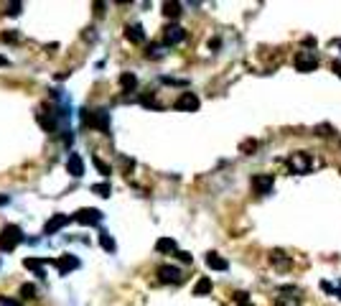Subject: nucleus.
<instances>
[{
    "label": "nucleus",
    "instance_id": "f8f14e48",
    "mask_svg": "<svg viewBox=\"0 0 341 306\" xmlns=\"http://www.w3.org/2000/svg\"><path fill=\"white\" fill-rule=\"evenodd\" d=\"M69 220H71L69 215H62V212H56V215H54V217H51V220H49V222L44 225V235H56L59 230L67 227Z\"/></svg>",
    "mask_w": 341,
    "mask_h": 306
},
{
    "label": "nucleus",
    "instance_id": "1a4fd4ad",
    "mask_svg": "<svg viewBox=\"0 0 341 306\" xmlns=\"http://www.w3.org/2000/svg\"><path fill=\"white\" fill-rule=\"evenodd\" d=\"M273 186H275V176L273 174H255L252 176V189L257 192V194H270L273 192Z\"/></svg>",
    "mask_w": 341,
    "mask_h": 306
},
{
    "label": "nucleus",
    "instance_id": "b1692460",
    "mask_svg": "<svg viewBox=\"0 0 341 306\" xmlns=\"http://www.w3.org/2000/svg\"><path fill=\"white\" fill-rule=\"evenodd\" d=\"M92 192H94L97 197H102V199H110V194H112V186H110L107 181H102V184H94V186H92Z\"/></svg>",
    "mask_w": 341,
    "mask_h": 306
},
{
    "label": "nucleus",
    "instance_id": "39448f33",
    "mask_svg": "<svg viewBox=\"0 0 341 306\" xmlns=\"http://www.w3.org/2000/svg\"><path fill=\"white\" fill-rule=\"evenodd\" d=\"M318 67V54L316 51H308V49H300L298 54H295V69L298 72H313Z\"/></svg>",
    "mask_w": 341,
    "mask_h": 306
},
{
    "label": "nucleus",
    "instance_id": "9d476101",
    "mask_svg": "<svg viewBox=\"0 0 341 306\" xmlns=\"http://www.w3.org/2000/svg\"><path fill=\"white\" fill-rule=\"evenodd\" d=\"M199 105H202V102H199V97H196L194 92H184V94L173 102V107H176V110H184V112H196Z\"/></svg>",
    "mask_w": 341,
    "mask_h": 306
},
{
    "label": "nucleus",
    "instance_id": "f03ea898",
    "mask_svg": "<svg viewBox=\"0 0 341 306\" xmlns=\"http://www.w3.org/2000/svg\"><path fill=\"white\" fill-rule=\"evenodd\" d=\"M23 240H26V237H23V230L18 227V225H5V227L0 230V253L15 250Z\"/></svg>",
    "mask_w": 341,
    "mask_h": 306
},
{
    "label": "nucleus",
    "instance_id": "a878e982",
    "mask_svg": "<svg viewBox=\"0 0 341 306\" xmlns=\"http://www.w3.org/2000/svg\"><path fill=\"white\" fill-rule=\"evenodd\" d=\"M21 296L23 299H36V286L33 283H23L21 286Z\"/></svg>",
    "mask_w": 341,
    "mask_h": 306
},
{
    "label": "nucleus",
    "instance_id": "c9c22d12",
    "mask_svg": "<svg viewBox=\"0 0 341 306\" xmlns=\"http://www.w3.org/2000/svg\"><path fill=\"white\" fill-rule=\"evenodd\" d=\"M334 296H336V299H341V286H336V289H334Z\"/></svg>",
    "mask_w": 341,
    "mask_h": 306
},
{
    "label": "nucleus",
    "instance_id": "c85d7f7f",
    "mask_svg": "<svg viewBox=\"0 0 341 306\" xmlns=\"http://www.w3.org/2000/svg\"><path fill=\"white\" fill-rule=\"evenodd\" d=\"M0 306H21V301L10 299V296H0Z\"/></svg>",
    "mask_w": 341,
    "mask_h": 306
},
{
    "label": "nucleus",
    "instance_id": "5701e85b",
    "mask_svg": "<svg viewBox=\"0 0 341 306\" xmlns=\"http://www.w3.org/2000/svg\"><path fill=\"white\" fill-rule=\"evenodd\" d=\"M163 13H166V18H178L181 15V3H163Z\"/></svg>",
    "mask_w": 341,
    "mask_h": 306
},
{
    "label": "nucleus",
    "instance_id": "0eeeda50",
    "mask_svg": "<svg viewBox=\"0 0 341 306\" xmlns=\"http://www.w3.org/2000/svg\"><path fill=\"white\" fill-rule=\"evenodd\" d=\"M277 306H300V291L295 286H283L277 291V299H275Z\"/></svg>",
    "mask_w": 341,
    "mask_h": 306
},
{
    "label": "nucleus",
    "instance_id": "423d86ee",
    "mask_svg": "<svg viewBox=\"0 0 341 306\" xmlns=\"http://www.w3.org/2000/svg\"><path fill=\"white\" fill-rule=\"evenodd\" d=\"M155 276H158V281H161V283H181V281H184V273H181V268H176V265H171V263H163V265H158Z\"/></svg>",
    "mask_w": 341,
    "mask_h": 306
},
{
    "label": "nucleus",
    "instance_id": "aec40b11",
    "mask_svg": "<svg viewBox=\"0 0 341 306\" xmlns=\"http://www.w3.org/2000/svg\"><path fill=\"white\" fill-rule=\"evenodd\" d=\"M99 245H102V250H107V253H115L117 250V242H115V237L110 235V232H99Z\"/></svg>",
    "mask_w": 341,
    "mask_h": 306
},
{
    "label": "nucleus",
    "instance_id": "9b49d317",
    "mask_svg": "<svg viewBox=\"0 0 341 306\" xmlns=\"http://www.w3.org/2000/svg\"><path fill=\"white\" fill-rule=\"evenodd\" d=\"M54 265H56L59 276H67V273H71V271H76L82 263H79V258H76V255H62L59 260H54Z\"/></svg>",
    "mask_w": 341,
    "mask_h": 306
},
{
    "label": "nucleus",
    "instance_id": "cd10ccee",
    "mask_svg": "<svg viewBox=\"0 0 341 306\" xmlns=\"http://www.w3.org/2000/svg\"><path fill=\"white\" fill-rule=\"evenodd\" d=\"M0 41H5V44H8V41H10V44H15V41H18V33H15V31H8V33H3V36H0Z\"/></svg>",
    "mask_w": 341,
    "mask_h": 306
},
{
    "label": "nucleus",
    "instance_id": "72a5a7b5",
    "mask_svg": "<svg viewBox=\"0 0 341 306\" xmlns=\"http://www.w3.org/2000/svg\"><path fill=\"white\" fill-rule=\"evenodd\" d=\"M10 204V197L8 194H0V207H8Z\"/></svg>",
    "mask_w": 341,
    "mask_h": 306
},
{
    "label": "nucleus",
    "instance_id": "4468645a",
    "mask_svg": "<svg viewBox=\"0 0 341 306\" xmlns=\"http://www.w3.org/2000/svg\"><path fill=\"white\" fill-rule=\"evenodd\" d=\"M67 171L74 176V179H82V176H84V158H82L79 153H69Z\"/></svg>",
    "mask_w": 341,
    "mask_h": 306
},
{
    "label": "nucleus",
    "instance_id": "2eb2a0df",
    "mask_svg": "<svg viewBox=\"0 0 341 306\" xmlns=\"http://www.w3.org/2000/svg\"><path fill=\"white\" fill-rule=\"evenodd\" d=\"M125 39L133 41V44H143V41H145V31H143V26H140V23L125 26Z\"/></svg>",
    "mask_w": 341,
    "mask_h": 306
},
{
    "label": "nucleus",
    "instance_id": "393cba45",
    "mask_svg": "<svg viewBox=\"0 0 341 306\" xmlns=\"http://www.w3.org/2000/svg\"><path fill=\"white\" fill-rule=\"evenodd\" d=\"M92 163H94V168H97V171H99V174H102L105 179L110 176V166H107V163H105V161H102L99 156H92Z\"/></svg>",
    "mask_w": 341,
    "mask_h": 306
},
{
    "label": "nucleus",
    "instance_id": "6ab92c4d",
    "mask_svg": "<svg viewBox=\"0 0 341 306\" xmlns=\"http://www.w3.org/2000/svg\"><path fill=\"white\" fill-rule=\"evenodd\" d=\"M120 87H123V92H135L137 76L133 74V72H123V74H120Z\"/></svg>",
    "mask_w": 341,
    "mask_h": 306
},
{
    "label": "nucleus",
    "instance_id": "c756f323",
    "mask_svg": "<svg viewBox=\"0 0 341 306\" xmlns=\"http://www.w3.org/2000/svg\"><path fill=\"white\" fill-rule=\"evenodd\" d=\"M163 84H181V87H186L189 82H186V79H173V76H163Z\"/></svg>",
    "mask_w": 341,
    "mask_h": 306
},
{
    "label": "nucleus",
    "instance_id": "f704fd0d",
    "mask_svg": "<svg viewBox=\"0 0 341 306\" xmlns=\"http://www.w3.org/2000/svg\"><path fill=\"white\" fill-rule=\"evenodd\" d=\"M0 67H10V59H8V56H3V54H0Z\"/></svg>",
    "mask_w": 341,
    "mask_h": 306
},
{
    "label": "nucleus",
    "instance_id": "7ed1b4c3",
    "mask_svg": "<svg viewBox=\"0 0 341 306\" xmlns=\"http://www.w3.org/2000/svg\"><path fill=\"white\" fill-rule=\"evenodd\" d=\"M288 168H290V174H308L313 168V158L306 151H295L288 156Z\"/></svg>",
    "mask_w": 341,
    "mask_h": 306
},
{
    "label": "nucleus",
    "instance_id": "ddd939ff",
    "mask_svg": "<svg viewBox=\"0 0 341 306\" xmlns=\"http://www.w3.org/2000/svg\"><path fill=\"white\" fill-rule=\"evenodd\" d=\"M23 265H26L28 271H33L38 278H46L44 265H54V260H49V258H26V260H23Z\"/></svg>",
    "mask_w": 341,
    "mask_h": 306
},
{
    "label": "nucleus",
    "instance_id": "473e14b6",
    "mask_svg": "<svg viewBox=\"0 0 341 306\" xmlns=\"http://www.w3.org/2000/svg\"><path fill=\"white\" fill-rule=\"evenodd\" d=\"M331 72L336 76H341V62H334V64H331Z\"/></svg>",
    "mask_w": 341,
    "mask_h": 306
},
{
    "label": "nucleus",
    "instance_id": "20e7f679",
    "mask_svg": "<svg viewBox=\"0 0 341 306\" xmlns=\"http://www.w3.org/2000/svg\"><path fill=\"white\" fill-rule=\"evenodd\" d=\"M71 220L79 222V225H89V227H94V225H99V222L105 220V215H102L99 209H94V207H82L79 212L71 215Z\"/></svg>",
    "mask_w": 341,
    "mask_h": 306
},
{
    "label": "nucleus",
    "instance_id": "bb28decb",
    "mask_svg": "<svg viewBox=\"0 0 341 306\" xmlns=\"http://www.w3.org/2000/svg\"><path fill=\"white\" fill-rule=\"evenodd\" d=\"M23 10V3H8L5 5V15H21Z\"/></svg>",
    "mask_w": 341,
    "mask_h": 306
},
{
    "label": "nucleus",
    "instance_id": "dca6fc26",
    "mask_svg": "<svg viewBox=\"0 0 341 306\" xmlns=\"http://www.w3.org/2000/svg\"><path fill=\"white\" fill-rule=\"evenodd\" d=\"M206 265H209L211 271H227V268H229V260L222 258L219 253H206Z\"/></svg>",
    "mask_w": 341,
    "mask_h": 306
},
{
    "label": "nucleus",
    "instance_id": "2f4dec72",
    "mask_svg": "<svg viewBox=\"0 0 341 306\" xmlns=\"http://www.w3.org/2000/svg\"><path fill=\"white\" fill-rule=\"evenodd\" d=\"M176 255H178V260H184V263H191V260H194V258H191V253H186V250H178Z\"/></svg>",
    "mask_w": 341,
    "mask_h": 306
},
{
    "label": "nucleus",
    "instance_id": "6e6552de",
    "mask_svg": "<svg viewBox=\"0 0 341 306\" xmlns=\"http://www.w3.org/2000/svg\"><path fill=\"white\" fill-rule=\"evenodd\" d=\"M186 39V31L178 26V23H168L166 28H163V44L166 46H176V44H181Z\"/></svg>",
    "mask_w": 341,
    "mask_h": 306
},
{
    "label": "nucleus",
    "instance_id": "7c9ffc66",
    "mask_svg": "<svg viewBox=\"0 0 341 306\" xmlns=\"http://www.w3.org/2000/svg\"><path fill=\"white\" fill-rule=\"evenodd\" d=\"M239 148H242V151H245V153L255 151V148H257V141H245V143H242V146H239Z\"/></svg>",
    "mask_w": 341,
    "mask_h": 306
},
{
    "label": "nucleus",
    "instance_id": "e433bc0d",
    "mask_svg": "<svg viewBox=\"0 0 341 306\" xmlns=\"http://www.w3.org/2000/svg\"><path fill=\"white\" fill-rule=\"evenodd\" d=\"M336 46H339V51H341V39H336Z\"/></svg>",
    "mask_w": 341,
    "mask_h": 306
},
{
    "label": "nucleus",
    "instance_id": "a211bd4d",
    "mask_svg": "<svg viewBox=\"0 0 341 306\" xmlns=\"http://www.w3.org/2000/svg\"><path fill=\"white\" fill-rule=\"evenodd\" d=\"M155 250H158V253H178V245H176L173 237H161V240L155 242Z\"/></svg>",
    "mask_w": 341,
    "mask_h": 306
},
{
    "label": "nucleus",
    "instance_id": "412c9836",
    "mask_svg": "<svg viewBox=\"0 0 341 306\" xmlns=\"http://www.w3.org/2000/svg\"><path fill=\"white\" fill-rule=\"evenodd\" d=\"M166 49H168L166 44H150L148 51H145V56H148V59H163V56H166Z\"/></svg>",
    "mask_w": 341,
    "mask_h": 306
},
{
    "label": "nucleus",
    "instance_id": "4be33fe9",
    "mask_svg": "<svg viewBox=\"0 0 341 306\" xmlns=\"http://www.w3.org/2000/svg\"><path fill=\"white\" fill-rule=\"evenodd\" d=\"M206 294H211V278H199L196 281V286H194V296H206Z\"/></svg>",
    "mask_w": 341,
    "mask_h": 306
},
{
    "label": "nucleus",
    "instance_id": "f257e3e1",
    "mask_svg": "<svg viewBox=\"0 0 341 306\" xmlns=\"http://www.w3.org/2000/svg\"><path fill=\"white\" fill-rule=\"evenodd\" d=\"M82 125H89V128H97L102 130L105 136L110 133V112L107 110H82Z\"/></svg>",
    "mask_w": 341,
    "mask_h": 306
},
{
    "label": "nucleus",
    "instance_id": "f3484780",
    "mask_svg": "<svg viewBox=\"0 0 341 306\" xmlns=\"http://www.w3.org/2000/svg\"><path fill=\"white\" fill-rule=\"evenodd\" d=\"M270 263H273L275 268H280V271H288V268H290V258H288L283 250H273V253H270Z\"/></svg>",
    "mask_w": 341,
    "mask_h": 306
}]
</instances>
